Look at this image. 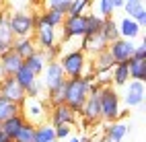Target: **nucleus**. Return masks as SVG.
Instances as JSON below:
<instances>
[{"label":"nucleus","instance_id":"1","mask_svg":"<svg viewBox=\"0 0 146 142\" xmlns=\"http://www.w3.org/2000/svg\"><path fill=\"white\" fill-rule=\"evenodd\" d=\"M58 62H60L66 78H78V76H89V74H93L91 58L80 50V47L62 52L60 58H58Z\"/></svg>","mask_w":146,"mask_h":142},{"label":"nucleus","instance_id":"42","mask_svg":"<svg viewBox=\"0 0 146 142\" xmlns=\"http://www.w3.org/2000/svg\"><path fill=\"white\" fill-rule=\"evenodd\" d=\"M68 142H80V138H78V136H72V134H70V136H68Z\"/></svg>","mask_w":146,"mask_h":142},{"label":"nucleus","instance_id":"43","mask_svg":"<svg viewBox=\"0 0 146 142\" xmlns=\"http://www.w3.org/2000/svg\"><path fill=\"white\" fill-rule=\"evenodd\" d=\"M4 2H6V0H0V11L4 8Z\"/></svg>","mask_w":146,"mask_h":142},{"label":"nucleus","instance_id":"22","mask_svg":"<svg viewBox=\"0 0 146 142\" xmlns=\"http://www.w3.org/2000/svg\"><path fill=\"white\" fill-rule=\"evenodd\" d=\"M23 64H25L31 72H35L37 76H39L41 70L45 68V64H47V58H45L43 50H35L31 56H29V58H25V60H23Z\"/></svg>","mask_w":146,"mask_h":142},{"label":"nucleus","instance_id":"39","mask_svg":"<svg viewBox=\"0 0 146 142\" xmlns=\"http://www.w3.org/2000/svg\"><path fill=\"white\" fill-rule=\"evenodd\" d=\"M132 58L146 60V43H136V45H134V54H132Z\"/></svg>","mask_w":146,"mask_h":142},{"label":"nucleus","instance_id":"11","mask_svg":"<svg viewBox=\"0 0 146 142\" xmlns=\"http://www.w3.org/2000/svg\"><path fill=\"white\" fill-rule=\"evenodd\" d=\"M134 39H123V37H117V39L109 41V45H107V52L111 54L113 58V64L117 62H128L132 58L134 54Z\"/></svg>","mask_w":146,"mask_h":142},{"label":"nucleus","instance_id":"25","mask_svg":"<svg viewBox=\"0 0 146 142\" xmlns=\"http://www.w3.org/2000/svg\"><path fill=\"white\" fill-rule=\"evenodd\" d=\"M128 72H130V80H146V60L138 58H130L128 60Z\"/></svg>","mask_w":146,"mask_h":142},{"label":"nucleus","instance_id":"23","mask_svg":"<svg viewBox=\"0 0 146 142\" xmlns=\"http://www.w3.org/2000/svg\"><path fill=\"white\" fill-rule=\"evenodd\" d=\"M13 50L21 56V58H29L35 50H37V45L33 43V37H15V41H13Z\"/></svg>","mask_w":146,"mask_h":142},{"label":"nucleus","instance_id":"21","mask_svg":"<svg viewBox=\"0 0 146 142\" xmlns=\"http://www.w3.org/2000/svg\"><path fill=\"white\" fill-rule=\"evenodd\" d=\"M111 84L113 87H123L125 82L130 80V72H128V62H117L111 66Z\"/></svg>","mask_w":146,"mask_h":142},{"label":"nucleus","instance_id":"17","mask_svg":"<svg viewBox=\"0 0 146 142\" xmlns=\"http://www.w3.org/2000/svg\"><path fill=\"white\" fill-rule=\"evenodd\" d=\"M121 11L125 13V17L134 19L140 27L146 25V6H144L142 0H128V2H123V8H121Z\"/></svg>","mask_w":146,"mask_h":142},{"label":"nucleus","instance_id":"35","mask_svg":"<svg viewBox=\"0 0 146 142\" xmlns=\"http://www.w3.org/2000/svg\"><path fill=\"white\" fill-rule=\"evenodd\" d=\"M97 15H101L103 19H107V17H113V13H115V6H113V0H99L97 2Z\"/></svg>","mask_w":146,"mask_h":142},{"label":"nucleus","instance_id":"14","mask_svg":"<svg viewBox=\"0 0 146 142\" xmlns=\"http://www.w3.org/2000/svg\"><path fill=\"white\" fill-rule=\"evenodd\" d=\"M23 66V58L19 56L13 47H8V50L0 56V78L4 76H15V72Z\"/></svg>","mask_w":146,"mask_h":142},{"label":"nucleus","instance_id":"20","mask_svg":"<svg viewBox=\"0 0 146 142\" xmlns=\"http://www.w3.org/2000/svg\"><path fill=\"white\" fill-rule=\"evenodd\" d=\"M91 66H93V74L95 72H107V70H111V66H113L111 54L107 52V50H103L99 54L91 56Z\"/></svg>","mask_w":146,"mask_h":142},{"label":"nucleus","instance_id":"6","mask_svg":"<svg viewBox=\"0 0 146 142\" xmlns=\"http://www.w3.org/2000/svg\"><path fill=\"white\" fill-rule=\"evenodd\" d=\"M60 29H62V33L58 35V39L62 43L72 41V39H80L86 33V15H66Z\"/></svg>","mask_w":146,"mask_h":142},{"label":"nucleus","instance_id":"32","mask_svg":"<svg viewBox=\"0 0 146 142\" xmlns=\"http://www.w3.org/2000/svg\"><path fill=\"white\" fill-rule=\"evenodd\" d=\"M33 134H35V126L25 121L23 128L13 136V142H33Z\"/></svg>","mask_w":146,"mask_h":142},{"label":"nucleus","instance_id":"28","mask_svg":"<svg viewBox=\"0 0 146 142\" xmlns=\"http://www.w3.org/2000/svg\"><path fill=\"white\" fill-rule=\"evenodd\" d=\"M15 80H17L19 84H21V87H23L25 91H27V89H29V87H31V84L37 80V74H35V72H31V70H29L27 66L23 64L21 68H19V70L15 72Z\"/></svg>","mask_w":146,"mask_h":142},{"label":"nucleus","instance_id":"9","mask_svg":"<svg viewBox=\"0 0 146 142\" xmlns=\"http://www.w3.org/2000/svg\"><path fill=\"white\" fill-rule=\"evenodd\" d=\"M37 78H39L43 91H47V89H54V87H58V84H62L66 80V74L62 70L60 62H58V60H50Z\"/></svg>","mask_w":146,"mask_h":142},{"label":"nucleus","instance_id":"26","mask_svg":"<svg viewBox=\"0 0 146 142\" xmlns=\"http://www.w3.org/2000/svg\"><path fill=\"white\" fill-rule=\"evenodd\" d=\"M23 124H25V117L21 115V113H15V115H11L8 119H4L2 124H0V130H2L6 136H11V138H13L17 132L23 128Z\"/></svg>","mask_w":146,"mask_h":142},{"label":"nucleus","instance_id":"29","mask_svg":"<svg viewBox=\"0 0 146 142\" xmlns=\"http://www.w3.org/2000/svg\"><path fill=\"white\" fill-rule=\"evenodd\" d=\"M64 89H66V80L62 84H58V87H54V89H47L43 93L45 99H47V107H54V105L64 103Z\"/></svg>","mask_w":146,"mask_h":142},{"label":"nucleus","instance_id":"27","mask_svg":"<svg viewBox=\"0 0 146 142\" xmlns=\"http://www.w3.org/2000/svg\"><path fill=\"white\" fill-rule=\"evenodd\" d=\"M103 37H105V41L109 43L113 39H117L119 37V31H117V21H115L113 17H107L103 19V25H101V31H99Z\"/></svg>","mask_w":146,"mask_h":142},{"label":"nucleus","instance_id":"7","mask_svg":"<svg viewBox=\"0 0 146 142\" xmlns=\"http://www.w3.org/2000/svg\"><path fill=\"white\" fill-rule=\"evenodd\" d=\"M8 27L15 37H31L35 29V13L15 11L8 13Z\"/></svg>","mask_w":146,"mask_h":142},{"label":"nucleus","instance_id":"33","mask_svg":"<svg viewBox=\"0 0 146 142\" xmlns=\"http://www.w3.org/2000/svg\"><path fill=\"white\" fill-rule=\"evenodd\" d=\"M93 2H95V0H72L68 15H86V13L91 11Z\"/></svg>","mask_w":146,"mask_h":142},{"label":"nucleus","instance_id":"37","mask_svg":"<svg viewBox=\"0 0 146 142\" xmlns=\"http://www.w3.org/2000/svg\"><path fill=\"white\" fill-rule=\"evenodd\" d=\"M62 45H64V43H60V41H58L56 45H52V47H47V50H43L45 58H47V62H50V60H58V58H60V54L64 52V50H62Z\"/></svg>","mask_w":146,"mask_h":142},{"label":"nucleus","instance_id":"13","mask_svg":"<svg viewBox=\"0 0 146 142\" xmlns=\"http://www.w3.org/2000/svg\"><path fill=\"white\" fill-rule=\"evenodd\" d=\"M0 95H2L4 99L17 103V105H21V101L27 97V95H25V89L15 80V76H4V78H0Z\"/></svg>","mask_w":146,"mask_h":142},{"label":"nucleus","instance_id":"15","mask_svg":"<svg viewBox=\"0 0 146 142\" xmlns=\"http://www.w3.org/2000/svg\"><path fill=\"white\" fill-rule=\"evenodd\" d=\"M125 136H128V124L123 119H115V121L105 124L101 142H123Z\"/></svg>","mask_w":146,"mask_h":142},{"label":"nucleus","instance_id":"41","mask_svg":"<svg viewBox=\"0 0 146 142\" xmlns=\"http://www.w3.org/2000/svg\"><path fill=\"white\" fill-rule=\"evenodd\" d=\"M8 47H11V45H6V43H2V41H0V56H2V54L8 50Z\"/></svg>","mask_w":146,"mask_h":142},{"label":"nucleus","instance_id":"44","mask_svg":"<svg viewBox=\"0 0 146 142\" xmlns=\"http://www.w3.org/2000/svg\"><path fill=\"white\" fill-rule=\"evenodd\" d=\"M33 2H35V4H43V0H33Z\"/></svg>","mask_w":146,"mask_h":142},{"label":"nucleus","instance_id":"38","mask_svg":"<svg viewBox=\"0 0 146 142\" xmlns=\"http://www.w3.org/2000/svg\"><path fill=\"white\" fill-rule=\"evenodd\" d=\"M43 87H41V82H39V78H37L33 84H31V87H29L27 91H25V95H27V97H43Z\"/></svg>","mask_w":146,"mask_h":142},{"label":"nucleus","instance_id":"45","mask_svg":"<svg viewBox=\"0 0 146 142\" xmlns=\"http://www.w3.org/2000/svg\"><path fill=\"white\" fill-rule=\"evenodd\" d=\"M89 142H99V140H89Z\"/></svg>","mask_w":146,"mask_h":142},{"label":"nucleus","instance_id":"8","mask_svg":"<svg viewBox=\"0 0 146 142\" xmlns=\"http://www.w3.org/2000/svg\"><path fill=\"white\" fill-rule=\"evenodd\" d=\"M125 91L123 95H119L121 97V103L128 109H134V107H140L144 103V97H146V87L142 80H128L123 84Z\"/></svg>","mask_w":146,"mask_h":142},{"label":"nucleus","instance_id":"46","mask_svg":"<svg viewBox=\"0 0 146 142\" xmlns=\"http://www.w3.org/2000/svg\"><path fill=\"white\" fill-rule=\"evenodd\" d=\"M123 2H128V0H123Z\"/></svg>","mask_w":146,"mask_h":142},{"label":"nucleus","instance_id":"3","mask_svg":"<svg viewBox=\"0 0 146 142\" xmlns=\"http://www.w3.org/2000/svg\"><path fill=\"white\" fill-rule=\"evenodd\" d=\"M99 105H101V121L109 124V121L121 119V97L113 84H105L99 89Z\"/></svg>","mask_w":146,"mask_h":142},{"label":"nucleus","instance_id":"5","mask_svg":"<svg viewBox=\"0 0 146 142\" xmlns=\"http://www.w3.org/2000/svg\"><path fill=\"white\" fill-rule=\"evenodd\" d=\"M99 84H91V93L89 97H86V101L82 103V107L78 111V115L82 119L84 126H93V124H99L101 121V105H99Z\"/></svg>","mask_w":146,"mask_h":142},{"label":"nucleus","instance_id":"34","mask_svg":"<svg viewBox=\"0 0 146 142\" xmlns=\"http://www.w3.org/2000/svg\"><path fill=\"white\" fill-rule=\"evenodd\" d=\"M70 4L72 0H43V8H54V11H60L64 15H68V11H70Z\"/></svg>","mask_w":146,"mask_h":142},{"label":"nucleus","instance_id":"4","mask_svg":"<svg viewBox=\"0 0 146 142\" xmlns=\"http://www.w3.org/2000/svg\"><path fill=\"white\" fill-rule=\"evenodd\" d=\"M19 113L25 117V121L37 126L41 121H47L50 107H47V103L41 101V97H25L19 105Z\"/></svg>","mask_w":146,"mask_h":142},{"label":"nucleus","instance_id":"31","mask_svg":"<svg viewBox=\"0 0 146 142\" xmlns=\"http://www.w3.org/2000/svg\"><path fill=\"white\" fill-rule=\"evenodd\" d=\"M101 25H103V17H101V15H97V13H86V33H84V35L99 33V31H101Z\"/></svg>","mask_w":146,"mask_h":142},{"label":"nucleus","instance_id":"16","mask_svg":"<svg viewBox=\"0 0 146 142\" xmlns=\"http://www.w3.org/2000/svg\"><path fill=\"white\" fill-rule=\"evenodd\" d=\"M107 43L105 41V37L101 35V33H93V35H82L80 37V50L89 56H95V54H99V52H103V50H107Z\"/></svg>","mask_w":146,"mask_h":142},{"label":"nucleus","instance_id":"24","mask_svg":"<svg viewBox=\"0 0 146 142\" xmlns=\"http://www.w3.org/2000/svg\"><path fill=\"white\" fill-rule=\"evenodd\" d=\"M33 142H58L56 140V132L50 121H41L35 126V134H33Z\"/></svg>","mask_w":146,"mask_h":142},{"label":"nucleus","instance_id":"19","mask_svg":"<svg viewBox=\"0 0 146 142\" xmlns=\"http://www.w3.org/2000/svg\"><path fill=\"white\" fill-rule=\"evenodd\" d=\"M117 31H119V37H123V39H136V37L140 35L142 27L134 21V19L130 17H123L121 21L117 23Z\"/></svg>","mask_w":146,"mask_h":142},{"label":"nucleus","instance_id":"12","mask_svg":"<svg viewBox=\"0 0 146 142\" xmlns=\"http://www.w3.org/2000/svg\"><path fill=\"white\" fill-rule=\"evenodd\" d=\"M50 124L52 126H60V124H68V126H74L78 121V113L72 111L66 103H60V105H54L50 107Z\"/></svg>","mask_w":146,"mask_h":142},{"label":"nucleus","instance_id":"36","mask_svg":"<svg viewBox=\"0 0 146 142\" xmlns=\"http://www.w3.org/2000/svg\"><path fill=\"white\" fill-rule=\"evenodd\" d=\"M54 132H56V140L60 142V140H66L68 136L72 134V126H68V124H60V126H54Z\"/></svg>","mask_w":146,"mask_h":142},{"label":"nucleus","instance_id":"2","mask_svg":"<svg viewBox=\"0 0 146 142\" xmlns=\"http://www.w3.org/2000/svg\"><path fill=\"white\" fill-rule=\"evenodd\" d=\"M93 84V74L89 76H78V78H66V89H64V103L72 111L78 113L82 103L86 101Z\"/></svg>","mask_w":146,"mask_h":142},{"label":"nucleus","instance_id":"18","mask_svg":"<svg viewBox=\"0 0 146 142\" xmlns=\"http://www.w3.org/2000/svg\"><path fill=\"white\" fill-rule=\"evenodd\" d=\"M64 17H66V15L60 13V11H54V8H43V11L35 13V23H45V25L54 27V29H60Z\"/></svg>","mask_w":146,"mask_h":142},{"label":"nucleus","instance_id":"10","mask_svg":"<svg viewBox=\"0 0 146 142\" xmlns=\"http://www.w3.org/2000/svg\"><path fill=\"white\" fill-rule=\"evenodd\" d=\"M33 43L37 45V50H47V47L56 45L58 41V29L45 25V23H35V29H33Z\"/></svg>","mask_w":146,"mask_h":142},{"label":"nucleus","instance_id":"40","mask_svg":"<svg viewBox=\"0 0 146 142\" xmlns=\"http://www.w3.org/2000/svg\"><path fill=\"white\" fill-rule=\"evenodd\" d=\"M0 142H13V138L11 136H6L2 130H0Z\"/></svg>","mask_w":146,"mask_h":142},{"label":"nucleus","instance_id":"30","mask_svg":"<svg viewBox=\"0 0 146 142\" xmlns=\"http://www.w3.org/2000/svg\"><path fill=\"white\" fill-rule=\"evenodd\" d=\"M15 113H19V105L0 95V124H2L4 119H8L11 115H15Z\"/></svg>","mask_w":146,"mask_h":142}]
</instances>
